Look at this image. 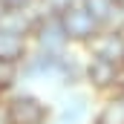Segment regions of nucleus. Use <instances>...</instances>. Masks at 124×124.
Returning <instances> with one entry per match:
<instances>
[{"label":"nucleus","mask_w":124,"mask_h":124,"mask_svg":"<svg viewBox=\"0 0 124 124\" xmlns=\"http://www.w3.org/2000/svg\"><path fill=\"white\" fill-rule=\"evenodd\" d=\"M40 116H43V107L35 98H20L12 107V121H17V124H35V121H40Z\"/></svg>","instance_id":"f257e3e1"},{"label":"nucleus","mask_w":124,"mask_h":124,"mask_svg":"<svg viewBox=\"0 0 124 124\" xmlns=\"http://www.w3.org/2000/svg\"><path fill=\"white\" fill-rule=\"evenodd\" d=\"M93 29H95L93 15H87V12H81V9H72V12L66 15V32H69V35H75V38H87Z\"/></svg>","instance_id":"f03ea898"}]
</instances>
